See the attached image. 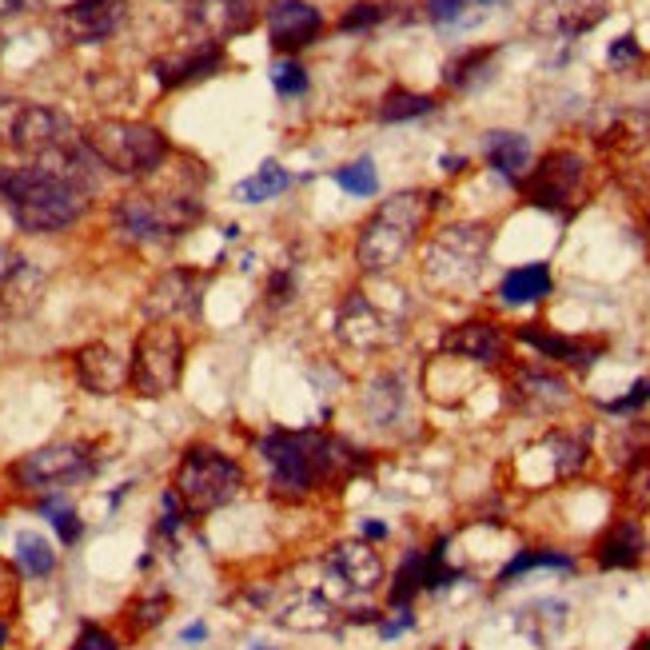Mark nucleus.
Segmentation results:
<instances>
[{
    "mask_svg": "<svg viewBox=\"0 0 650 650\" xmlns=\"http://www.w3.org/2000/svg\"><path fill=\"white\" fill-rule=\"evenodd\" d=\"M128 17V0H72L57 12L65 45H105Z\"/></svg>",
    "mask_w": 650,
    "mask_h": 650,
    "instance_id": "20",
    "label": "nucleus"
},
{
    "mask_svg": "<svg viewBox=\"0 0 650 650\" xmlns=\"http://www.w3.org/2000/svg\"><path fill=\"white\" fill-rule=\"evenodd\" d=\"M440 191H395L380 208L360 224V236H355V264L364 276H387L412 256V248L420 244L423 228L440 208Z\"/></svg>",
    "mask_w": 650,
    "mask_h": 650,
    "instance_id": "3",
    "label": "nucleus"
},
{
    "mask_svg": "<svg viewBox=\"0 0 650 650\" xmlns=\"http://www.w3.org/2000/svg\"><path fill=\"white\" fill-rule=\"evenodd\" d=\"M551 292H555V276H551V264H543V259L519 264V268L503 272V279H499V304L508 307L543 304Z\"/></svg>",
    "mask_w": 650,
    "mask_h": 650,
    "instance_id": "27",
    "label": "nucleus"
},
{
    "mask_svg": "<svg viewBox=\"0 0 650 650\" xmlns=\"http://www.w3.org/2000/svg\"><path fill=\"white\" fill-rule=\"evenodd\" d=\"M463 168H467V160H463V156H443V173H463Z\"/></svg>",
    "mask_w": 650,
    "mask_h": 650,
    "instance_id": "52",
    "label": "nucleus"
},
{
    "mask_svg": "<svg viewBox=\"0 0 650 650\" xmlns=\"http://www.w3.org/2000/svg\"><path fill=\"white\" fill-rule=\"evenodd\" d=\"M37 0H0V17H12V12H24L32 9Z\"/></svg>",
    "mask_w": 650,
    "mask_h": 650,
    "instance_id": "50",
    "label": "nucleus"
},
{
    "mask_svg": "<svg viewBox=\"0 0 650 650\" xmlns=\"http://www.w3.org/2000/svg\"><path fill=\"white\" fill-rule=\"evenodd\" d=\"M256 455L268 475V495L279 503L344 491L372 467V455L324 427H272L256 440Z\"/></svg>",
    "mask_w": 650,
    "mask_h": 650,
    "instance_id": "1",
    "label": "nucleus"
},
{
    "mask_svg": "<svg viewBox=\"0 0 650 650\" xmlns=\"http://www.w3.org/2000/svg\"><path fill=\"white\" fill-rule=\"evenodd\" d=\"M96 191V173L85 168H60V164H12L0 168V200L12 211V220L32 236L68 232L85 220Z\"/></svg>",
    "mask_w": 650,
    "mask_h": 650,
    "instance_id": "2",
    "label": "nucleus"
},
{
    "mask_svg": "<svg viewBox=\"0 0 650 650\" xmlns=\"http://www.w3.org/2000/svg\"><path fill=\"white\" fill-rule=\"evenodd\" d=\"M332 180L339 184L344 191H352V196H375V188H380V176H375L372 156H360V160L344 164V168H335Z\"/></svg>",
    "mask_w": 650,
    "mask_h": 650,
    "instance_id": "40",
    "label": "nucleus"
},
{
    "mask_svg": "<svg viewBox=\"0 0 650 650\" xmlns=\"http://www.w3.org/2000/svg\"><path fill=\"white\" fill-rule=\"evenodd\" d=\"M483 160H487L491 173L519 184L526 176V168H531V140L523 132H511V128H495L483 140Z\"/></svg>",
    "mask_w": 650,
    "mask_h": 650,
    "instance_id": "28",
    "label": "nucleus"
},
{
    "mask_svg": "<svg viewBox=\"0 0 650 650\" xmlns=\"http://www.w3.org/2000/svg\"><path fill=\"white\" fill-rule=\"evenodd\" d=\"M256 0H184V24L196 40L228 45L239 32L256 29Z\"/></svg>",
    "mask_w": 650,
    "mask_h": 650,
    "instance_id": "18",
    "label": "nucleus"
},
{
    "mask_svg": "<svg viewBox=\"0 0 650 650\" xmlns=\"http://www.w3.org/2000/svg\"><path fill=\"white\" fill-rule=\"evenodd\" d=\"M188 523H191L188 511H184V503L176 499V491L168 487V491H164V499H160V519H156V531H152V535L160 539V543L176 546V543H180L184 526H188Z\"/></svg>",
    "mask_w": 650,
    "mask_h": 650,
    "instance_id": "41",
    "label": "nucleus"
},
{
    "mask_svg": "<svg viewBox=\"0 0 650 650\" xmlns=\"http://www.w3.org/2000/svg\"><path fill=\"white\" fill-rule=\"evenodd\" d=\"M495 57H499L495 45L467 48V52H460V57H451L447 65H443V85H447L451 92H471V88L491 72V60Z\"/></svg>",
    "mask_w": 650,
    "mask_h": 650,
    "instance_id": "32",
    "label": "nucleus"
},
{
    "mask_svg": "<svg viewBox=\"0 0 650 650\" xmlns=\"http://www.w3.org/2000/svg\"><path fill=\"white\" fill-rule=\"evenodd\" d=\"M168 611H173V594L168 591H144L136 594L132 603L125 607V627L132 639H140V634L156 631L164 619H168Z\"/></svg>",
    "mask_w": 650,
    "mask_h": 650,
    "instance_id": "35",
    "label": "nucleus"
},
{
    "mask_svg": "<svg viewBox=\"0 0 650 650\" xmlns=\"http://www.w3.org/2000/svg\"><path fill=\"white\" fill-rule=\"evenodd\" d=\"M515 188L523 196V204L567 220V216H574V211L583 208L587 188H591V164H587V156L574 152V148H555L535 168H526V176Z\"/></svg>",
    "mask_w": 650,
    "mask_h": 650,
    "instance_id": "8",
    "label": "nucleus"
},
{
    "mask_svg": "<svg viewBox=\"0 0 650 650\" xmlns=\"http://www.w3.org/2000/svg\"><path fill=\"white\" fill-rule=\"evenodd\" d=\"M495 232L487 224H447L423 248V284L440 296H471L487 272Z\"/></svg>",
    "mask_w": 650,
    "mask_h": 650,
    "instance_id": "4",
    "label": "nucleus"
},
{
    "mask_svg": "<svg viewBox=\"0 0 650 650\" xmlns=\"http://www.w3.org/2000/svg\"><path fill=\"white\" fill-rule=\"evenodd\" d=\"M72 650H120V639H116L112 631H105L100 622H85L77 642H72Z\"/></svg>",
    "mask_w": 650,
    "mask_h": 650,
    "instance_id": "47",
    "label": "nucleus"
},
{
    "mask_svg": "<svg viewBox=\"0 0 650 650\" xmlns=\"http://www.w3.org/2000/svg\"><path fill=\"white\" fill-rule=\"evenodd\" d=\"M511 339L523 344V347H531L543 364L563 367V372H574V375L591 372V367L607 355V339H594V335H563V332H555V327H546V324L511 327Z\"/></svg>",
    "mask_w": 650,
    "mask_h": 650,
    "instance_id": "15",
    "label": "nucleus"
},
{
    "mask_svg": "<svg viewBox=\"0 0 650 650\" xmlns=\"http://www.w3.org/2000/svg\"><path fill=\"white\" fill-rule=\"evenodd\" d=\"M631 650H650V634H642V639L639 642H634V647Z\"/></svg>",
    "mask_w": 650,
    "mask_h": 650,
    "instance_id": "54",
    "label": "nucleus"
},
{
    "mask_svg": "<svg viewBox=\"0 0 650 650\" xmlns=\"http://www.w3.org/2000/svg\"><path fill=\"white\" fill-rule=\"evenodd\" d=\"M619 495H622V503H627V511H634V515H650V447L627 460Z\"/></svg>",
    "mask_w": 650,
    "mask_h": 650,
    "instance_id": "36",
    "label": "nucleus"
},
{
    "mask_svg": "<svg viewBox=\"0 0 650 650\" xmlns=\"http://www.w3.org/2000/svg\"><path fill=\"white\" fill-rule=\"evenodd\" d=\"M523 463H539V467H543L539 487H543V483H571V479H579L591 467V443H587V435L555 427L523 451Z\"/></svg>",
    "mask_w": 650,
    "mask_h": 650,
    "instance_id": "19",
    "label": "nucleus"
},
{
    "mask_svg": "<svg viewBox=\"0 0 650 650\" xmlns=\"http://www.w3.org/2000/svg\"><path fill=\"white\" fill-rule=\"evenodd\" d=\"M4 642H9V622L0 619V650H4Z\"/></svg>",
    "mask_w": 650,
    "mask_h": 650,
    "instance_id": "53",
    "label": "nucleus"
},
{
    "mask_svg": "<svg viewBox=\"0 0 650 650\" xmlns=\"http://www.w3.org/2000/svg\"><path fill=\"white\" fill-rule=\"evenodd\" d=\"M647 403H650V375H642V380H634L631 387H627V395L599 403V412H607V415H634V412H642Z\"/></svg>",
    "mask_w": 650,
    "mask_h": 650,
    "instance_id": "45",
    "label": "nucleus"
},
{
    "mask_svg": "<svg viewBox=\"0 0 650 650\" xmlns=\"http://www.w3.org/2000/svg\"><path fill=\"white\" fill-rule=\"evenodd\" d=\"M85 144L100 168H108L116 176H128V180L160 173L164 160L173 156V144H168V136L160 128L144 125V120H120V116L96 120L85 132Z\"/></svg>",
    "mask_w": 650,
    "mask_h": 650,
    "instance_id": "7",
    "label": "nucleus"
},
{
    "mask_svg": "<svg viewBox=\"0 0 650 650\" xmlns=\"http://www.w3.org/2000/svg\"><path fill=\"white\" fill-rule=\"evenodd\" d=\"M248 650H276V647H264V642H252Z\"/></svg>",
    "mask_w": 650,
    "mask_h": 650,
    "instance_id": "55",
    "label": "nucleus"
},
{
    "mask_svg": "<svg viewBox=\"0 0 650 650\" xmlns=\"http://www.w3.org/2000/svg\"><path fill=\"white\" fill-rule=\"evenodd\" d=\"M17 567L20 574H29V579H48V574L57 571V551H52V543H48L45 535H37V531H20L17 535Z\"/></svg>",
    "mask_w": 650,
    "mask_h": 650,
    "instance_id": "37",
    "label": "nucleus"
},
{
    "mask_svg": "<svg viewBox=\"0 0 650 650\" xmlns=\"http://www.w3.org/2000/svg\"><path fill=\"white\" fill-rule=\"evenodd\" d=\"M423 574H427L423 546H407L392 574V583H387V607H412L415 594H423Z\"/></svg>",
    "mask_w": 650,
    "mask_h": 650,
    "instance_id": "33",
    "label": "nucleus"
},
{
    "mask_svg": "<svg viewBox=\"0 0 650 650\" xmlns=\"http://www.w3.org/2000/svg\"><path fill=\"white\" fill-rule=\"evenodd\" d=\"M45 272L17 248H0V316H29L45 299Z\"/></svg>",
    "mask_w": 650,
    "mask_h": 650,
    "instance_id": "24",
    "label": "nucleus"
},
{
    "mask_svg": "<svg viewBox=\"0 0 650 650\" xmlns=\"http://www.w3.org/2000/svg\"><path fill=\"white\" fill-rule=\"evenodd\" d=\"M37 511L52 523V531L60 535V543L72 546L80 543V535H85V519L77 515V511L68 508V499L65 491H57V495H40L37 499Z\"/></svg>",
    "mask_w": 650,
    "mask_h": 650,
    "instance_id": "38",
    "label": "nucleus"
},
{
    "mask_svg": "<svg viewBox=\"0 0 650 650\" xmlns=\"http://www.w3.org/2000/svg\"><path fill=\"white\" fill-rule=\"evenodd\" d=\"M244 487H248L244 463L224 447H211V443L184 447L180 463L173 471V491L188 511V519H208L211 511H224Z\"/></svg>",
    "mask_w": 650,
    "mask_h": 650,
    "instance_id": "6",
    "label": "nucleus"
},
{
    "mask_svg": "<svg viewBox=\"0 0 650 650\" xmlns=\"http://www.w3.org/2000/svg\"><path fill=\"white\" fill-rule=\"evenodd\" d=\"M495 0H423V9H427L431 24H440V29H463L471 20L479 17V9H487Z\"/></svg>",
    "mask_w": 650,
    "mask_h": 650,
    "instance_id": "39",
    "label": "nucleus"
},
{
    "mask_svg": "<svg viewBox=\"0 0 650 650\" xmlns=\"http://www.w3.org/2000/svg\"><path fill=\"white\" fill-rule=\"evenodd\" d=\"M387 535H392V531H387V523H380V519H364V526H360V539H367V543H383Z\"/></svg>",
    "mask_w": 650,
    "mask_h": 650,
    "instance_id": "49",
    "label": "nucleus"
},
{
    "mask_svg": "<svg viewBox=\"0 0 650 650\" xmlns=\"http://www.w3.org/2000/svg\"><path fill=\"white\" fill-rule=\"evenodd\" d=\"M272 88H276L279 96H304L307 88H312V77H307V68L299 65V60H292V57H284V60H276L272 65Z\"/></svg>",
    "mask_w": 650,
    "mask_h": 650,
    "instance_id": "43",
    "label": "nucleus"
},
{
    "mask_svg": "<svg viewBox=\"0 0 650 650\" xmlns=\"http://www.w3.org/2000/svg\"><path fill=\"white\" fill-rule=\"evenodd\" d=\"M387 17H392V4H383V0H355L352 9L339 17V32H372Z\"/></svg>",
    "mask_w": 650,
    "mask_h": 650,
    "instance_id": "42",
    "label": "nucleus"
},
{
    "mask_svg": "<svg viewBox=\"0 0 650 650\" xmlns=\"http://www.w3.org/2000/svg\"><path fill=\"white\" fill-rule=\"evenodd\" d=\"M299 292V272L292 268V264H284V268H276L268 276V287H264V299H268V307H287L292 299H296Z\"/></svg>",
    "mask_w": 650,
    "mask_h": 650,
    "instance_id": "44",
    "label": "nucleus"
},
{
    "mask_svg": "<svg viewBox=\"0 0 650 650\" xmlns=\"http://www.w3.org/2000/svg\"><path fill=\"white\" fill-rule=\"evenodd\" d=\"M276 627H284V631H332L335 622H339V607L327 599L324 591L319 594H299V599H292V603H284L276 614Z\"/></svg>",
    "mask_w": 650,
    "mask_h": 650,
    "instance_id": "30",
    "label": "nucleus"
},
{
    "mask_svg": "<svg viewBox=\"0 0 650 650\" xmlns=\"http://www.w3.org/2000/svg\"><path fill=\"white\" fill-rule=\"evenodd\" d=\"M611 17V0H539L531 12V29L543 37L579 40Z\"/></svg>",
    "mask_w": 650,
    "mask_h": 650,
    "instance_id": "23",
    "label": "nucleus"
},
{
    "mask_svg": "<svg viewBox=\"0 0 650 650\" xmlns=\"http://www.w3.org/2000/svg\"><path fill=\"white\" fill-rule=\"evenodd\" d=\"M647 555H650L647 523L634 511L614 515L591 543V563L599 571H634V567L647 563Z\"/></svg>",
    "mask_w": 650,
    "mask_h": 650,
    "instance_id": "17",
    "label": "nucleus"
},
{
    "mask_svg": "<svg viewBox=\"0 0 650 650\" xmlns=\"http://www.w3.org/2000/svg\"><path fill=\"white\" fill-rule=\"evenodd\" d=\"M72 372H77L80 387L92 395H116L128 387V360L112 344H105V339L77 347L72 352Z\"/></svg>",
    "mask_w": 650,
    "mask_h": 650,
    "instance_id": "25",
    "label": "nucleus"
},
{
    "mask_svg": "<svg viewBox=\"0 0 650 650\" xmlns=\"http://www.w3.org/2000/svg\"><path fill=\"white\" fill-rule=\"evenodd\" d=\"M96 455L88 443L65 440V443H45V447L20 455L9 463V483L24 495H57V491L88 483L96 475Z\"/></svg>",
    "mask_w": 650,
    "mask_h": 650,
    "instance_id": "10",
    "label": "nucleus"
},
{
    "mask_svg": "<svg viewBox=\"0 0 650 650\" xmlns=\"http://www.w3.org/2000/svg\"><path fill=\"white\" fill-rule=\"evenodd\" d=\"M531 571H563V574H574V571H579V559H574L571 551H563V546H519L515 555H511L508 563L499 567L495 587L519 583V579H523V574H531Z\"/></svg>",
    "mask_w": 650,
    "mask_h": 650,
    "instance_id": "29",
    "label": "nucleus"
},
{
    "mask_svg": "<svg viewBox=\"0 0 650 650\" xmlns=\"http://www.w3.org/2000/svg\"><path fill=\"white\" fill-rule=\"evenodd\" d=\"M211 276L200 268H188V264H176V268L160 272V276L148 284L140 299V316L148 324H184V319H196L204 312V296H208Z\"/></svg>",
    "mask_w": 650,
    "mask_h": 650,
    "instance_id": "13",
    "label": "nucleus"
},
{
    "mask_svg": "<svg viewBox=\"0 0 650 650\" xmlns=\"http://www.w3.org/2000/svg\"><path fill=\"white\" fill-rule=\"evenodd\" d=\"M440 108V100L431 92H412V88H392V92L380 100V120L383 125H407V120H420Z\"/></svg>",
    "mask_w": 650,
    "mask_h": 650,
    "instance_id": "34",
    "label": "nucleus"
},
{
    "mask_svg": "<svg viewBox=\"0 0 650 650\" xmlns=\"http://www.w3.org/2000/svg\"><path fill=\"white\" fill-rule=\"evenodd\" d=\"M180 639H184V642H200V639H208V627H204V622H191V627H184Z\"/></svg>",
    "mask_w": 650,
    "mask_h": 650,
    "instance_id": "51",
    "label": "nucleus"
},
{
    "mask_svg": "<svg viewBox=\"0 0 650 650\" xmlns=\"http://www.w3.org/2000/svg\"><path fill=\"white\" fill-rule=\"evenodd\" d=\"M508 403L523 415H559L574 403V387L563 367L543 360H519L508 364Z\"/></svg>",
    "mask_w": 650,
    "mask_h": 650,
    "instance_id": "14",
    "label": "nucleus"
},
{
    "mask_svg": "<svg viewBox=\"0 0 650 650\" xmlns=\"http://www.w3.org/2000/svg\"><path fill=\"white\" fill-rule=\"evenodd\" d=\"M108 220L125 244L148 248L188 236L204 220V204L188 191H128L112 204Z\"/></svg>",
    "mask_w": 650,
    "mask_h": 650,
    "instance_id": "5",
    "label": "nucleus"
},
{
    "mask_svg": "<svg viewBox=\"0 0 650 650\" xmlns=\"http://www.w3.org/2000/svg\"><path fill=\"white\" fill-rule=\"evenodd\" d=\"M292 188V173H287L279 160H264L252 176H244V180L232 188V196H236L239 204H268L276 200L279 191Z\"/></svg>",
    "mask_w": 650,
    "mask_h": 650,
    "instance_id": "31",
    "label": "nucleus"
},
{
    "mask_svg": "<svg viewBox=\"0 0 650 650\" xmlns=\"http://www.w3.org/2000/svg\"><path fill=\"white\" fill-rule=\"evenodd\" d=\"M642 60V45L634 32H622L619 40H611V48H607V65L611 68H631Z\"/></svg>",
    "mask_w": 650,
    "mask_h": 650,
    "instance_id": "46",
    "label": "nucleus"
},
{
    "mask_svg": "<svg viewBox=\"0 0 650 650\" xmlns=\"http://www.w3.org/2000/svg\"><path fill=\"white\" fill-rule=\"evenodd\" d=\"M228 60L224 45H211V40H196V45H184V48H173V52H164V57L152 60V77L164 92H176V88H188V85H200V80L216 77Z\"/></svg>",
    "mask_w": 650,
    "mask_h": 650,
    "instance_id": "22",
    "label": "nucleus"
},
{
    "mask_svg": "<svg viewBox=\"0 0 650 650\" xmlns=\"http://www.w3.org/2000/svg\"><path fill=\"white\" fill-rule=\"evenodd\" d=\"M647 236H650V220H647Z\"/></svg>",
    "mask_w": 650,
    "mask_h": 650,
    "instance_id": "56",
    "label": "nucleus"
},
{
    "mask_svg": "<svg viewBox=\"0 0 650 650\" xmlns=\"http://www.w3.org/2000/svg\"><path fill=\"white\" fill-rule=\"evenodd\" d=\"M360 412H364L367 427H400L412 412V387L403 380V372H380L367 380L364 395H360Z\"/></svg>",
    "mask_w": 650,
    "mask_h": 650,
    "instance_id": "26",
    "label": "nucleus"
},
{
    "mask_svg": "<svg viewBox=\"0 0 650 650\" xmlns=\"http://www.w3.org/2000/svg\"><path fill=\"white\" fill-rule=\"evenodd\" d=\"M324 594L335 603L339 599H364V594L380 591L387 583V567L383 555L375 551V543L367 539H339L327 546L324 555Z\"/></svg>",
    "mask_w": 650,
    "mask_h": 650,
    "instance_id": "12",
    "label": "nucleus"
},
{
    "mask_svg": "<svg viewBox=\"0 0 650 650\" xmlns=\"http://www.w3.org/2000/svg\"><path fill=\"white\" fill-rule=\"evenodd\" d=\"M375 627H380V639H387V642L400 639L403 631H412L415 627V607H392V614H383Z\"/></svg>",
    "mask_w": 650,
    "mask_h": 650,
    "instance_id": "48",
    "label": "nucleus"
},
{
    "mask_svg": "<svg viewBox=\"0 0 650 650\" xmlns=\"http://www.w3.org/2000/svg\"><path fill=\"white\" fill-rule=\"evenodd\" d=\"M403 335H407V319L375 304L360 287H352L335 307V339L352 347V352H387V347L400 344Z\"/></svg>",
    "mask_w": 650,
    "mask_h": 650,
    "instance_id": "11",
    "label": "nucleus"
},
{
    "mask_svg": "<svg viewBox=\"0 0 650 650\" xmlns=\"http://www.w3.org/2000/svg\"><path fill=\"white\" fill-rule=\"evenodd\" d=\"M511 332L499 319H463V324L443 327L440 335V355L447 360H463L475 367H508L511 364Z\"/></svg>",
    "mask_w": 650,
    "mask_h": 650,
    "instance_id": "16",
    "label": "nucleus"
},
{
    "mask_svg": "<svg viewBox=\"0 0 650 650\" xmlns=\"http://www.w3.org/2000/svg\"><path fill=\"white\" fill-rule=\"evenodd\" d=\"M324 29H327L324 9L312 4V0H276L268 9L272 52H284V57H296V52L312 48L324 37Z\"/></svg>",
    "mask_w": 650,
    "mask_h": 650,
    "instance_id": "21",
    "label": "nucleus"
},
{
    "mask_svg": "<svg viewBox=\"0 0 650 650\" xmlns=\"http://www.w3.org/2000/svg\"><path fill=\"white\" fill-rule=\"evenodd\" d=\"M184 360H188V339L180 327L148 324L136 335L132 355H128V387L144 400H164L180 387Z\"/></svg>",
    "mask_w": 650,
    "mask_h": 650,
    "instance_id": "9",
    "label": "nucleus"
}]
</instances>
